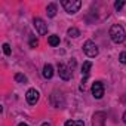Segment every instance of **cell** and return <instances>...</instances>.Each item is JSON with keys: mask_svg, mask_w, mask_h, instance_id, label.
<instances>
[{"mask_svg": "<svg viewBox=\"0 0 126 126\" xmlns=\"http://www.w3.org/2000/svg\"><path fill=\"white\" fill-rule=\"evenodd\" d=\"M110 37H111V40L114 43H122L125 40V30H123V27L119 25V24L113 25L110 28Z\"/></svg>", "mask_w": 126, "mask_h": 126, "instance_id": "6da1fadb", "label": "cell"}, {"mask_svg": "<svg viewBox=\"0 0 126 126\" xmlns=\"http://www.w3.org/2000/svg\"><path fill=\"white\" fill-rule=\"evenodd\" d=\"M61 5L64 6V9H65L67 14H76L80 9L82 2H80V0H62Z\"/></svg>", "mask_w": 126, "mask_h": 126, "instance_id": "7a4b0ae2", "label": "cell"}, {"mask_svg": "<svg viewBox=\"0 0 126 126\" xmlns=\"http://www.w3.org/2000/svg\"><path fill=\"white\" fill-rule=\"evenodd\" d=\"M83 50H85V53H86L89 58H95V56L98 55V47H96V45H95L92 40L85 42V45H83Z\"/></svg>", "mask_w": 126, "mask_h": 126, "instance_id": "3957f363", "label": "cell"}, {"mask_svg": "<svg viewBox=\"0 0 126 126\" xmlns=\"http://www.w3.org/2000/svg\"><path fill=\"white\" fill-rule=\"evenodd\" d=\"M34 28L37 30V33L40 36H43V34L47 33V24L42 18H34Z\"/></svg>", "mask_w": 126, "mask_h": 126, "instance_id": "277c9868", "label": "cell"}, {"mask_svg": "<svg viewBox=\"0 0 126 126\" xmlns=\"http://www.w3.org/2000/svg\"><path fill=\"white\" fill-rule=\"evenodd\" d=\"M92 95L96 99L102 98V95H104V86H102L101 82H94V85H92Z\"/></svg>", "mask_w": 126, "mask_h": 126, "instance_id": "5b68a950", "label": "cell"}, {"mask_svg": "<svg viewBox=\"0 0 126 126\" xmlns=\"http://www.w3.org/2000/svg\"><path fill=\"white\" fill-rule=\"evenodd\" d=\"M104 123H105V113L96 111L92 117V126H104Z\"/></svg>", "mask_w": 126, "mask_h": 126, "instance_id": "8992f818", "label": "cell"}, {"mask_svg": "<svg viewBox=\"0 0 126 126\" xmlns=\"http://www.w3.org/2000/svg\"><path fill=\"white\" fill-rule=\"evenodd\" d=\"M39 96H40V94H39V91H36V89H28V91H27V95H25L27 102L31 104V105H34V104L39 101Z\"/></svg>", "mask_w": 126, "mask_h": 126, "instance_id": "52a82bcc", "label": "cell"}, {"mask_svg": "<svg viewBox=\"0 0 126 126\" xmlns=\"http://www.w3.org/2000/svg\"><path fill=\"white\" fill-rule=\"evenodd\" d=\"M58 73H59V77L64 79V80H70L71 79V71L64 64H58Z\"/></svg>", "mask_w": 126, "mask_h": 126, "instance_id": "ba28073f", "label": "cell"}, {"mask_svg": "<svg viewBox=\"0 0 126 126\" xmlns=\"http://www.w3.org/2000/svg\"><path fill=\"white\" fill-rule=\"evenodd\" d=\"M91 67H92V62H91V61H86V62H83V65H82V74H83V80H82V83H85V82H86V79H88V76H89V70H91Z\"/></svg>", "mask_w": 126, "mask_h": 126, "instance_id": "9c48e42d", "label": "cell"}, {"mask_svg": "<svg viewBox=\"0 0 126 126\" xmlns=\"http://www.w3.org/2000/svg\"><path fill=\"white\" fill-rule=\"evenodd\" d=\"M52 76H53V68H52L50 64H46V65L43 67V77H45V79H50Z\"/></svg>", "mask_w": 126, "mask_h": 126, "instance_id": "30bf717a", "label": "cell"}, {"mask_svg": "<svg viewBox=\"0 0 126 126\" xmlns=\"http://www.w3.org/2000/svg\"><path fill=\"white\" fill-rule=\"evenodd\" d=\"M46 12H47V16L53 18V16L56 15V5H53V3L47 5V9H46Z\"/></svg>", "mask_w": 126, "mask_h": 126, "instance_id": "8fae6325", "label": "cell"}, {"mask_svg": "<svg viewBox=\"0 0 126 126\" xmlns=\"http://www.w3.org/2000/svg\"><path fill=\"white\" fill-rule=\"evenodd\" d=\"M47 42H49V45L50 46H58L59 45V36H49V39H47Z\"/></svg>", "mask_w": 126, "mask_h": 126, "instance_id": "7c38bea8", "label": "cell"}, {"mask_svg": "<svg viewBox=\"0 0 126 126\" xmlns=\"http://www.w3.org/2000/svg\"><path fill=\"white\" fill-rule=\"evenodd\" d=\"M65 126H85V123L82 120H68L65 122Z\"/></svg>", "mask_w": 126, "mask_h": 126, "instance_id": "4fadbf2b", "label": "cell"}, {"mask_svg": "<svg viewBox=\"0 0 126 126\" xmlns=\"http://www.w3.org/2000/svg\"><path fill=\"white\" fill-rule=\"evenodd\" d=\"M67 33H68V36H70V37H79V36H80V31H79L77 28H74V27L68 28V31H67Z\"/></svg>", "mask_w": 126, "mask_h": 126, "instance_id": "5bb4252c", "label": "cell"}, {"mask_svg": "<svg viewBox=\"0 0 126 126\" xmlns=\"http://www.w3.org/2000/svg\"><path fill=\"white\" fill-rule=\"evenodd\" d=\"M15 80L19 82V83H25V82H27V77H25L24 74H19V73H18V74L15 76Z\"/></svg>", "mask_w": 126, "mask_h": 126, "instance_id": "9a60e30c", "label": "cell"}, {"mask_svg": "<svg viewBox=\"0 0 126 126\" xmlns=\"http://www.w3.org/2000/svg\"><path fill=\"white\" fill-rule=\"evenodd\" d=\"M123 6H125V2H123V0H120V2H116V3H114V8H116V11H120Z\"/></svg>", "mask_w": 126, "mask_h": 126, "instance_id": "2e32d148", "label": "cell"}, {"mask_svg": "<svg viewBox=\"0 0 126 126\" xmlns=\"http://www.w3.org/2000/svg\"><path fill=\"white\" fill-rule=\"evenodd\" d=\"M30 46H31V47H37V46H39V40L33 37V39L30 40Z\"/></svg>", "mask_w": 126, "mask_h": 126, "instance_id": "e0dca14e", "label": "cell"}, {"mask_svg": "<svg viewBox=\"0 0 126 126\" xmlns=\"http://www.w3.org/2000/svg\"><path fill=\"white\" fill-rule=\"evenodd\" d=\"M3 52H5L6 55H11V46H9L8 43H5V45H3Z\"/></svg>", "mask_w": 126, "mask_h": 126, "instance_id": "ac0fdd59", "label": "cell"}, {"mask_svg": "<svg viewBox=\"0 0 126 126\" xmlns=\"http://www.w3.org/2000/svg\"><path fill=\"white\" fill-rule=\"evenodd\" d=\"M119 59H120L122 64H126V52H122L120 56H119Z\"/></svg>", "mask_w": 126, "mask_h": 126, "instance_id": "d6986e66", "label": "cell"}, {"mask_svg": "<svg viewBox=\"0 0 126 126\" xmlns=\"http://www.w3.org/2000/svg\"><path fill=\"white\" fill-rule=\"evenodd\" d=\"M123 122L126 123V111H125V114H123Z\"/></svg>", "mask_w": 126, "mask_h": 126, "instance_id": "ffe728a7", "label": "cell"}, {"mask_svg": "<svg viewBox=\"0 0 126 126\" xmlns=\"http://www.w3.org/2000/svg\"><path fill=\"white\" fill-rule=\"evenodd\" d=\"M19 126H28L27 123H19Z\"/></svg>", "mask_w": 126, "mask_h": 126, "instance_id": "44dd1931", "label": "cell"}, {"mask_svg": "<svg viewBox=\"0 0 126 126\" xmlns=\"http://www.w3.org/2000/svg\"><path fill=\"white\" fill-rule=\"evenodd\" d=\"M42 126H50V125H49V123H43Z\"/></svg>", "mask_w": 126, "mask_h": 126, "instance_id": "7402d4cb", "label": "cell"}]
</instances>
